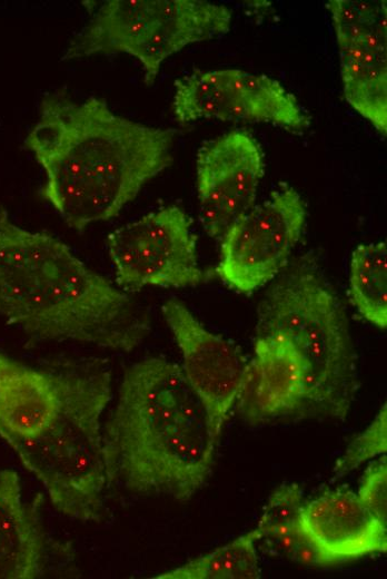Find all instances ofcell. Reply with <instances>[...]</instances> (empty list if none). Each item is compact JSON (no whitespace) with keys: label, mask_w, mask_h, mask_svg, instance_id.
I'll return each mask as SVG.
<instances>
[{"label":"cell","mask_w":387,"mask_h":579,"mask_svg":"<svg viewBox=\"0 0 387 579\" xmlns=\"http://www.w3.org/2000/svg\"><path fill=\"white\" fill-rule=\"evenodd\" d=\"M175 131L116 115L106 100L46 95L24 140L46 174L42 197L81 230L117 216L172 163Z\"/></svg>","instance_id":"obj_1"},{"label":"cell","mask_w":387,"mask_h":579,"mask_svg":"<svg viewBox=\"0 0 387 579\" xmlns=\"http://www.w3.org/2000/svg\"><path fill=\"white\" fill-rule=\"evenodd\" d=\"M0 316L42 341L130 352L150 332L127 292L60 239L14 224L0 207Z\"/></svg>","instance_id":"obj_2"},{"label":"cell","mask_w":387,"mask_h":579,"mask_svg":"<svg viewBox=\"0 0 387 579\" xmlns=\"http://www.w3.org/2000/svg\"><path fill=\"white\" fill-rule=\"evenodd\" d=\"M218 442L181 365L143 359L125 371L103 428L108 487L188 501L207 484Z\"/></svg>","instance_id":"obj_3"},{"label":"cell","mask_w":387,"mask_h":579,"mask_svg":"<svg viewBox=\"0 0 387 579\" xmlns=\"http://www.w3.org/2000/svg\"><path fill=\"white\" fill-rule=\"evenodd\" d=\"M256 313V336L285 337L306 361L307 411L344 421L360 386L357 354L345 307L316 261L288 263Z\"/></svg>","instance_id":"obj_4"},{"label":"cell","mask_w":387,"mask_h":579,"mask_svg":"<svg viewBox=\"0 0 387 579\" xmlns=\"http://www.w3.org/2000/svg\"><path fill=\"white\" fill-rule=\"evenodd\" d=\"M62 376V403L54 421L11 448L59 513L98 522L108 487L101 419L111 399V375L92 364L67 367Z\"/></svg>","instance_id":"obj_5"},{"label":"cell","mask_w":387,"mask_h":579,"mask_svg":"<svg viewBox=\"0 0 387 579\" xmlns=\"http://www.w3.org/2000/svg\"><path fill=\"white\" fill-rule=\"evenodd\" d=\"M231 11L200 0H108L70 40L62 60L125 52L151 86L161 63L186 46L228 32Z\"/></svg>","instance_id":"obj_6"},{"label":"cell","mask_w":387,"mask_h":579,"mask_svg":"<svg viewBox=\"0 0 387 579\" xmlns=\"http://www.w3.org/2000/svg\"><path fill=\"white\" fill-rule=\"evenodd\" d=\"M106 244L116 283L123 292L196 286L214 274L200 268L191 220L175 205L118 227Z\"/></svg>","instance_id":"obj_7"},{"label":"cell","mask_w":387,"mask_h":579,"mask_svg":"<svg viewBox=\"0 0 387 579\" xmlns=\"http://www.w3.org/2000/svg\"><path fill=\"white\" fill-rule=\"evenodd\" d=\"M306 217L300 194L291 186L281 185L255 204L221 237L214 274L237 293H254L287 266Z\"/></svg>","instance_id":"obj_8"},{"label":"cell","mask_w":387,"mask_h":579,"mask_svg":"<svg viewBox=\"0 0 387 579\" xmlns=\"http://www.w3.org/2000/svg\"><path fill=\"white\" fill-rule=\"evenodd\" d=\"M173 114L181 125L199 119L268 122L302 131L310 116L279 81L239 69L194 70L175 81Z\"/></svg>","instance_id":"obj_9"},{"label":"cell","mask_w":387,"mask_h":579,"mask_svg":"<svg viewBox=\"0 0 387 579\" xmlns=\"http://www.w3.org/2000/svg\"><path fill=\"white\" fill-rule=\"evenodd\" d=\"M264 153L248 131L236 129L201 144L196 157L200 222L220 241L256 202Z\"/></svg>","instance_id":"obj_10"},{"label":"cell","mask_w":387,"mask_h":579,"mask_svg":"<svg viewBox=\"0 0 387 579\" xmlns=\"http://www.w3.org/2000/svg\"><path fill=\"white\" fill-rule=\"evenodd\" d=\"M161 312L180 350L183 374L219 440L235 409L248 360L236 344L205 327L180 301H166Z\"/></svg>","instance_id":"obj_11"},{"label":"cell","mask_w":387,"mask_h":579,"mask_svg":"<svg viewBox=\"0 0 387 579\" xmlns=\"http://www.w3.org/2000/svg\"><path fill=\"white\" fill-rule=\"evenodd\" d=\"M308 365L296 347L278 335H258L247 362L235 409L250 423L307 411Z\"/></svg>","instance_id":"obj_12"},{"label":"cell","mask_w":387,"mask_h":579,"mask_svg":"<svg viewBox=\"0 0 387 579\" xmlns=\"http://www.w3.org/2000/svg\"><path fill=\"white\" fill-rule=\"evenodd\" d=\"M300 526L324 566L387 551V523L348 489L328 490L305 501Z\"/></svg>","instance_id":"obj_13"},{"label":"cell","mask_w":387,"mask_h":579,"mask_svg":"<svg viewBox=\"0 0 387 579\" xmlns=\"http://www.w3.org/2000/svg\"><path fill=\"white\" fill-rule=\"evenodd\" d=\"M62 395V370H38L0 352V436L10 446L50 426Z\"/></svg>","instance_id":"obj_14"},{"label":"cell","mask_w":387,"mask_h":579,"mask_svg":"<svg viewBox=\"0 0 387 579\" xmlns=\"http://www.w3.org/2000/svg\"><path fill=\"white\" fill-rule=\"evenodd\" d=\"M51 549L39 503L24 501L14 470L0 471V579L41 578Z\"/></svg>","instance_id":"obj_15"},{"label":"cell","mask_w":387,"mask_h":579,"mask_svg":"<svg viewBox=\"0 0 387 579\" xmlns=\"http://www.w3.org/2000/svg\"><path fill=\"white\" fill-rule=\"evenodd\" d=\"M337 45L345 99L386 136L387 30Z\"/></svg>","instance_id":"obj_16"},{"label":"cell","mask_w":387,"mask_h":579,"mask_svg":"<svg viewBox=\"0 0 387 579\" xmlns=\"http://www.w3.org/2000/svg\"><path fill=\"white\" fill-rule=\"evenodd\" d=\"M304 490L297 483H282L269 495L257 529L288 559L305 566H324L320 557L304 534L300 512Z\"/></svg>","instance_id":"obj_17"},{"label":"cell","mask_w":387,"mask_h":579,"mask_svg":"<svg viewBox=\"0 0 387 579\" xmlns=\"http://www.w3.org/2000/svg\"><path fill=\"white\" fill-rule=\"evenodd\" d=\"M349 294L359 314L373 325L387 326V247L385 242L358 245L349 265Z\"/></svg>","instance_id":"obj_18"},{"label":"cell","mask_w":387,"mask_h":579,"mask_svg":"<svg viewBox=\"0 0 387 579\" xmlns=\"http://www.w3.org/2000/svg\"><path fill=\"white\" fill-rule=\"evenodd\" d=\"M261 539L254 529L232 541L201 555L172 570L155 576V579H259L256 542Z\"/></svg>","instance_id":"obj_19"},{"label":"cell","mask_w":387,"mask_h":579,"mask_svg":"<svg viewBox=\"0 0 387 579\" xmlns=\"http://www.w3.org/2000/svg\"><path fill=\"white\" fill-rule=\"evenodd\" d=\"M337 43L387 30L386 1L330 0Z\"/></svg>","instance_id":"obj_20"},{"label":"cell","mask_w":387,"mask_h":579,"mask_svg":"<svg viewBox=\"0 0 387 579\" xmlns=\"http://www.w3.org/2000/svg\"><path fill=\"white\" fill-rule=\"evenodd\" d=\"M387 451V410L386 403L380 408L371 423L358 434L347 446L334 467V479L360 467L366 461Z\"/></svg>","instance_id":"obj_21"},{"label":"cell","mask_w":387,"mask_h":579,"mask_svg":"<svg viewBox=\"0 0 387 579\" xmlns=\"http://www.w3.org/2000/svg\"><path fill=\"white\" fill-rule=\"evenodd\" d=\"M356 493L360 502L374 516L387 523V461L385 454L367 468Z\"/></svg>","instance_id":"obj_22"}]
</instances>
